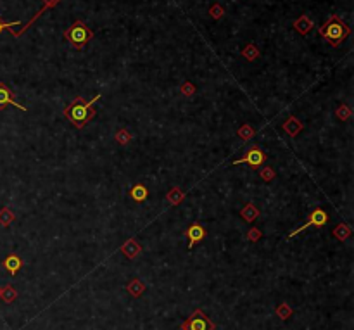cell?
I'll list each match as a JSON object with an SVG mask.
<instances>
[{"label":"cell","mask_w":354,"mask_h":330,"mask_svg":"<svg viewBox=\"0 0 354 330\" xmlns=\"http://www.w3.org/2000/svg\"><path fill=\"white\" fill-rule=\"evenodd\" d=\"M277 315L280 316L282 320H287L290 315H292V308L289 306V304H285V303H282L280 306L277 308Z\"/></svg>","instance_id":"5bb4252c"},{"label":"cell","mask_w":354,"mask_h":330,"mask_svg":"<svg viewBox=\"0 0 354 330\" xmlns=\"http://www.w3.org/2000/svg\"><path fill=\"white\" fill-rule=\"evenodd\" d=\"M99 99H100V95H97V97H93V100L87 102V100H83L81 97H76V99L71 102V106L66 107V111H64L66 118L76 126V128H83V126L95 116L93 104H95Z\"/></svg>","instance_id":"6da1fadb"},{"label":"cell","mask_w":354,"mask_h":330,"mask_svg":"<svg viewBox=\"0 0 354 330\" xmlns=\"http://www.w3.org/2000/svg\"><path fill=\"white\" fill-rule=\"evenodd\" d=\"M263 175H264V178H266V180H270V178H271V176H273V173H271V171H270V170H266V171H264V173H263Z\"/></svg>","instance_id":"7402d4cb"},{"label":"cell","mask_w":354,"mask_h":330,"mask_svg":"<svg viewBox=\"0 0 354 330\" xmlns=\"http://www.w3.org/2000/svg\"><path fill=\"white\" fill-rule=\"evenodd\" d=\"M131 197L138 202L145 201V199H147V190H145V187H142V185L133 187V190H131Z\"/></svg>","instance_id":"4fadbf2b"},{"label":"cell","mask_w":354,"mask_h":330,"mask_svg":"<svg viewBox=\"0 0 354 330\" xmlns=\"http://www.w3.org/2000/svg\"><path fill=\"white\" fill-rule=\"evenodd\" d=\"M259 235H261V233H259L258 230H251V237H249V239H251V240H256Z\"/></svg>","instance_id":"44dd1931"},{"label":"cell","mask_w":354,"mask_h":330,"mask_svg":"<svg viewBox=\"0 0 354 330\" xmlns=\"http://www.w3.org/2000/svg\"><path fill=\"white\" fill-rule=\"evenodd\" d=\"M258 214H259V213H258V209H256L252 204H247V208H245L244 211H242V216H244L247 221H252L256 216H258Z\"/></svg>","instance_id":"9a60e30c"},{"label":"cell","mask_w":354,"mask_h":330,"mask_svg":"<svg viewBox=\"0 0 354 330\" xmlns=\"http://www.w3.org/2000/svg\"><path fill=\"white\" fill-rule=\"evenodd\" d=\"M126 289H128V292L131 294V296H133V297H140L142 294H144V291H145V285L142 284V282L137 278V280L130 282L128 287H126Z\"/></svg>","instance_id":"30bf717a"},{"label":"cell","mask_w":354,"mask_h":330,"mask_svg":"<svg viewBox=\"0 0 354 330\" xmlns=\"http://www.w3.org/2000/svg\"><path fill=\"white\" fill-rule=\"evenodd\" d=\"M123 252H125L128 258H135V256L140 252V247H138V244L135 242V240H130V242L123 247Z\"/></svg>","instance_id":"7c38bea8"},{"label":"cell","mask_w":354,"mask_h":330,"mask_svg":"<svg viewBox=\"0 0 354 330\" xmlns=\"http://www.w3.org/2000/svg\"><path fill=\"white\" fill-rule=\"evenodd\" d=\"M16 24H19V23H11V24H7V23H2V21H0V33H2V30H5V28H12V26H16Z\"/></svg>","instance_id":"ffe728a7"},{"label":"cell","mask_w":354,"mask_h":330,"mask_svg":"<svg viewBox=\"0 0 354 330\" xmlns=\"http://www.w3.org/2000/svg\"><path fill=\"white\" fill-rule=\"evenodd\" d=\"M347 33H349V28H347L346 24L340 23L337 18H332L330 23H327L323 28H321V35H323L327 40H330L334 45H337L340 40H344V38L347 37Z\"/></svg>","instance_id":"7a4b0ae2"},{"label":"cell","mask_w":354,"mask_h":330,"mask_svg":"<svg viewBox=\"0 0 354 330\" xmlns=\"http://www.w3.org/2000/svg\"><path fill=\"white\" fill-rule=\"evenodd\" d=\"M187 235H188V249H194L195 244L201 242V240L206 237V230H204L199 223H195L187 230Z\"/></svg>","instance_id":"ba28073f"},{"label":"cell","mask_w":354,"mask_h":330,"mask_svg":"<svg viewBox=\"0 0 354 330\" xmlns=\"http://www.w3.org/2000/svg\"><path fill=\"white\" fill-rule=\"evenodd\" d=\"M182 330H214V323L211 322V318L202 310H195L182 323Z\"/></svg>","instance_id":"3957f363"},{"label":"cell","mask_w":354,"mask_h":330,"mask_svg":"<svg viewBox=\"0 0 354 330\" xmlns=\"http://www.w3.org/2000/svg\"><path fill=\"white\" fill-rule=\"evenodd\" d=\"M12 218H14V214H12L9 209H2V213H0V223L4 225H9L12 221Z\"/></svg>","instance_id":"2e32d148"},{"label":"cell","mask_w":354,"mask_h":330,"mask_svg":"<svg viewBox=\"0 0 354 330\" xmlns=\"http://www.w3.org/2000/svg\"><path fill=\"white\" fill-rule=\"evenodd\" d=\"M90 37H92L90 30H88L81 21H76V23L66 31V38H68L69 42L73 43V47H76V49H81V47L90 40Z\"/></svg>","instance_id":"277c9868"},{"label":"cell","mask_w":354,"mask_h":330,"mask_svg":"<svg viewBox=\"0 0 354 330\" xmlns=\"http://www.w3.org/2000/svg\"><path fill=\"white\" fill-rule=\"evenodd\" d=\"M0 297L5 301V303H12V301L18 297V292H16V289L12 285H7V287L2 289V292H0Z\"/></svg>","instance_id":"8fae6325"},{"label":"cell","mask_w":354,"mask_h":330,"mask_svg":"<svg viewBox=\"0 0 354 330\" xmlns=\"http://www.w3.org/2000/svg\"><path fill=\"white\" fill-rule=\"evenodd\" d=\"M4 268L7 270L11 275H16L21 268V258L19 256H16V254L7 256V258L4 259Z\"/></svg>","instance_id":"9c48e42d"},{"label":"cell","mask_w":354,"mask_h":330,"mask_svg":"<svg viewBox=\"0 0 354 330\" xmlns=\"http://www.w3.org/2000/svg\"><path fill=\"white\" fill-rule=\"evenodd\" d=\"M9 104H11V106H16L21 111H26V107L21 106V104L14 99V92L9 90V87L5 83H0V109H4V107L9 106Z\"/></svg>","instance_id":"52a82bcc"},{"label":"cell","mask_w":354,"mask_h":330,"mask_svg":"<svg viewBox=\"0 0 354 330\" xmlns=\"http://www.w3.org/2000/svg\"><path fill=\"white\" fill-rule=\"evenodd\" d=\"M337 114H339V118H347V116H349V109H347V107H340Z\"/></svg>","instance_id":"d6986e66"},{"label":"cell","mask_w":354,"mask_h":330,"mask_svg":"<svg viewBox=\"0 0 354 330\" xmlns=\"http://www.w3.org/2000/svg\"><path fill=\"white\" fill-rule=\"evenodd\" d=\"M116 138H118L119 144H126V142L130 140V135L126 132H119L118 135H116Z\"/></svg>","instance_id":"ac0fdd59"},{"label":"cell","mask_w":354,"mask_h":330,"mask_svg":"<svg viewBox=\"0 0 354 330\" xmlns=\"http://www.w3.org/2000/svg\"><path fill=\"white\" fill-rule=\"evenodd\" d=\"M349 228L347 227H344V225H340L339 228H337V230H335V235H337V239L339 240H344V239H347V237H349Z\"/></svg>","instance_id":"e0dca14e"},{"label":"cell","mask_w":354,"mask_h":330,"mask_svg":"<svg viewBox=\"0 0 354 330\" xmlns=\"http://www.w3.org/2000/svg\"><path fill=\"white\" fill-rule=\"evenodd\" d=\"M0 292H2V289H0Z\"/></svg>","instance_id":"603a6c76"},{"label":"cell","mask_w":354,"mask_h":330,"mask_svg":"<svg viewBox=\"0 0 354 330\" xmlns=\"http://www.w3.org/2000/svg\"><path fill=\"white\" fill-rule=\"evenodd\" d=\"M266 161V154H264L261 149H258V147H252V149H249L247 151V154H245L242 159H237V161H233V166H237V164H242V163H245V164H249L251 168H259L261 164Z\"/></svg>","instance_id":"8992f818"},{"label":"cell","mask_w":354,"mask_h":330,"mask_svg":"<svg viewBox=\"0 0 354 330\" xmlns=\"http://www.w3.org/2000/svg\"><path fill=\"white\" fill-rule=\"evenodd\" d=\"M328 221V216H327V213L323 211V209H315V211L309 214V218L306 220V223L304 225H301V227L297 228V230H294V232H290V235L289 237H296V235H299L301 232H304L308 227H323L325 223Z\"/></svg>","instance_id":"5b68a950"}]
</instances>
